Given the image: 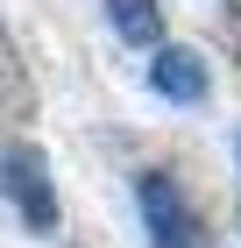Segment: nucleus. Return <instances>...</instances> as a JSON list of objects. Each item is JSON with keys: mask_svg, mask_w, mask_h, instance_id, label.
Listing matches in <instances>:
<instances>
[{"mask_svg": "<svg viewBox=\"0 0 241 248\" xmlns=\"http://www.w3.org/2000/svg\"><path fill=\"white\" fill-rule=\"evenodd\" d=\"M107 21H113V36L135 43V50H156V43H163V15H156V0H107Z\"/></svg>", "mask_w": 241, "mask_h": 248, "instance_id": "nucleus-4", "label": "nucleus"}, {"mask_svg": "<svg viewBox=\"0 0 241 248\" xmlns=\"http://www.w3.org/2000/svg\"><path fill=\"white\" fill-rule=\"evenodd\" d=\"M0 199L21 213L29 234H57V185H50L43 149H29V142H0Z\"/></svg>", "mask_w": 241, "mask_h": 248, "instance_id": "nucleus-1", "label": "nucleus"}, {"mask_svg": "<svg viewBox=\"0 0 241 248\" xmlns=\"http://www.w3.org/2000/svg\"><path fill=\"white\" fill-rule=\"evenodd\" d=\"M149 85L163 99H177V107H199L206 99V57L185 50V43H170V50H156V64H149Z\"/></svg>", "mask_w": 241, "mask_h": 248, "instance_id": "nucleus-3", "label": "nucleus"}, {"mask_svg": "<svg viewBox=\"0 0 241 248\" xmlns=\"http://www.w3.org/2000/svg\"><path fill=\"white\" fill-rule=\"evenodd\" d=\"M135 199H142V220H149V241L156 248H199V213L185 206V191L170 185L163 170H149L135 185Z\"/></svg>", "mask_w": 241, "mask_h": 248, "instance_id": "nucleus-2", "label": "nucleus"}, {"mask_svg": "<svg viewBox=\"0 0 241 248\" xmlns=\"http://www.w3.org/2000/svg\"><path fill=\"white\" fill-rule=\"evenodd\" d=\"M234 50H241V15H234Z\"/></svg>", "mask_w": 241, "mask_h": 248, "instance_id": "nucleus-6", "label": "nucleus"}, {"mask_svg": "<svg viewBox=\"0 0 241 248\" xmlns=\"http://www.w3.org/2000/svg\"><path fill=\"white\" fill-rule=\"evenodd\" d=\"M29 107H36L29 71H21V57H15V36L0 29V121H29Z\"/></svg>", "mask_w": 241, "mask_h": 248, "instance_id": "nucleus-5", "label": "nucleus"}]
</instances>
